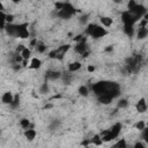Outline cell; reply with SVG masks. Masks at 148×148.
<instances>
[{"mask_svg":"<svg viewBox=\"0 0 148 148\" xmlns=\"http://www.w3.org/2000/svg\"><path fill=\"white\" fill-rule=\"evenodd\" d=\"M86 34L91 36L92 38H102L104 36L108 35V31L105 30V28H103L102 25H98V24H89L86 29Z\"/></svg>","mask_w":148,"mask_h":148,"instance_id":"3957f363","label":"cell"},{"mask_svg":"<svg viewBox=\"0 0 148 148\" xmlns=\"http://www.w3.org/2000/svg\"><path fill=\"white\" fill-rule=\"evenodd\" d=\"M75 51L79 53V54H84L87 52V44L86 42H80V43H76L75 45Z\"/></svg>","mask_w":148,"mask_h":148,"instance_id":"8fae6325","label":"cell"},{"mask_svg":"<svg viewBox=\"0 0 148 148\" xmlns=\"http://www.w3.org/2000/svg\"><path fill=\"white\" fill-rule=\"evenodd\" d=\"M36 50H37L39 53H43V52L46 50V46H45L44 44H38V45L36 46Z\"/></svg>","mask_w":148,"mask_h":148,"instance_id":"f546056e","label":"cell"},{"mask_svg":"<svg viewBox=\"0 0 148 148\" xmlns=\"http://www.w3.org/2000/svg\"><path fill=\"white\" fill-rule=\"evenodd\" d=\"M30 46H37V39H32L30 42Z\"/></svg>","mask_w":148,"mask_h":148,"instance_id":"d590c367","label":"cell"},{"mask_svg":"<svg viewBox=\"0 0 148 148\" xmlns=\"http://www.w3.org/2000/svg\"><path fill=\"white\" fill-rule=\"evenodd\" d=\"M121 20H123V22H124V25H131V27H133L134 23L138 21V18L134 17L128 10H126V12H124V13L121 14Z\"/></svg>","mask_w":148,"mask_h":148,"instance_id":"8992f818","label":"cell"},{"mask_svg":"<svg viewBox=\"0 0 148 148\" xmlns=\"http://www.w3.org/2000/svg\"><path fill=\"white\" fill-rule=\"evenodd\" d=\"M2 103L3 104H12V102L14 101V97H13V95H12V92H9V91H7V92H5L3 95H2Z\"/></svg>","mask_w":148,"mask_h":148,"instance_id":"7c38bea8","label":"cell"},{"mask_svg":"<svg viewBox=\"0 0 148 148\" xmlns=\"http://www.w3.org/2000/svg\"><path fill=\"white\" fill-rule=\"evenodd\" d=\"M30 54H31V52H30V50L27 49V47L21 52V56H22V58H23L24 60H28V59L30 58Z\"/></svg>","mask_w":148,"mask_h":148,"instance_id":"cb8c5ba5","label":"cell"},{"mask_svg":"<svg viewBox=\"0 0 148 148\" xmlns=\"http://www.w3.org/2000/svg\"><path fill=\"white\" fill-rule=\"evenodd\" d=\"M68 49H69V45H68V44L61 45V46H59L58 49L51 51V52L49 53V57H50V58H53V59H59V60H61V59L64 58L65 53L68 51Z\"/></svg>","mask_w":148,"mask_h":148,"instance_id":"5b68a950","label":"cell"},{"mask_svg":"<svg viewBox=\"0 0 148 148\" xmlns=\"http://www.w3.org/2000/svg\"><path fill=\"white\" fill-rule=\"evenodd\" d=\"M87 71H88V72H90V73H91V72H94V71H95V66L89 65V66L87 67Z\"/></svg>","mask_w":148,"mask_h":148,"instance_id":"e575fe53","label":"cell"},{"mask_svg":"<svg viewBox=\"0 0 148 148\" xmlns=\"http://www.w3.org/2000/svg\"><path fill=\"white\" fill-rule=\"evenodd\" d=\"M112 99H113V97H111L110 95H101V96H98V101L102 104H110L112 102Z\"/></svg>","mask_w":148,"mask_h":148,"instance_id":"e0dca14e","label":"cell"},{"mask_svg":"<svg viewBox=\"0 0 148 148\" xmlns=\"http://www.w3.org/2000/svg\"><path fill=\"white\" fill-rule=\"evenodd\" d=\"M18 104H20V97H18V95H16V96L14 97V101L12 102L10 106H12V108H17Z\"/></svg>","mask_w":148,"mask_h":148,"instance_id":"4316f807","label":"cell"},{"mask_svg":"<svg viewBox=\"0 0 148 148\" xmlns=\"http://www.w3.org/2000/svg\"><path fill=\"white\" fill-rule=\"evenodd\" d=\"M60 72H58V71H47L46 72V79H49V80H57V79H59L60 77Z\"/></svg>","mask_w":148,"mask_h":148,"instance_id":"4fadbf2b","label":"cell"},{"mask_svg":"<svg viewBox=\"0 0 148 148\" xmlns=\"http://www.w3.org/2000/svg\"><path fill=\"white\" fill-rule=\"evenodd\" d=\"M22 64H23V66H27V60H23Z\"/></svg>","mask_w":148,"mask_h":148,"instance_id":"ab89813d","label":"cell"},{"mask_svg":"<svg viewBox=\"0 0 148 148\" xmlns=\"http://www.w3.org/2000/svg\"><path fill=\"white\" fill-rule=\"evenodd\" d=\"M138 38L139 39H143L148 36V28L147 27H140L139 30H138V34H136Z\"/></svg>","mask_w":148,"mask_h":148,"instance_id":"9a60e30c","label":"cell"},{"mask_svg":"<svg viewBox=\"0 0 148 148\" xmlns=\"http://www.w3.org/2000/svg\"><path fill=\"white\" fill-rule=\"evenodd\" d=\"M24 136H25V139H27L28 141H32V140L36 138V131L32 130V128H28V130H25V132H24Z\"/></svg>","mask_w":148,"mask_h":148,"instance_id":"5bb4252c","label":"cell"},{"mask_svg":"<svg viewBox=\"0 0 148 148\" xmlns=\"http://www.w3.org/2000/svg\"><path fill=\"white\" fill-rule=\"evenodd\" d=\"M80 68H81V62H79V61H74V62H71V64L68 65V71H69L71 73L76 72V71H79Z\"/></svg>","mask_w":148,"mask_h":148,"instance_id":"d6986e66","label":"cell"},{"mask_svg":"<svg viewBox=\"0 0 148 148\" xmlns=\"http://www.w3.org/2000/svg\"><path fill=\"white\" fill-rule=\"evenodd\" d=\"M50 108H52V105H51V104H47V105H45V109H50Z\"/></svg>","mask_w":148,"mask_h":148,"instance_id":"f35d334b","label":"cell"},{"mask_svg":"<svg viewBox=\"0 0 148 148\" xmlns=\"http://www.w3.org/2000/svg\"><path fill=\"white\" fill-rule=\"evenodd\" d=\"M141 136H142V139L148 143V127H146V128L142 131V135H141Z\"/></svg>","mask_w":148,"mask_h":148,"instance_id":"f1b7e54d","label":"cell"},{"mask_svg":"<svg viewBox=\"0 0 148 148\" xmlns=\"http://www.w3.org/2000/svg\"><path fill=\"white\" fill-rule=\"evenodd\" d=\"M124 31H125V34L127 35V36H133V34H134V29H133V27H131V25H124Z\"/></svg>","mask_w":148,"mask_h":148,"instance_id":"603a6c76","label":"cell"},{"mask_svg":"<svg viewBox=\"0 0 148 148\" xmlns=\"http://www.w3.org/2000/svg\"><path fill=\"white\" fill-rule=\"evenodd\" d=\"M87 17H88L87 15H84V16H82V17L80 18V22H86V21H87Z\"/></svg>","mask_w":148,"mask_h":148,"instance_id":"8d00e7d4","label":"cell"},{"mask_svg":"<svg viewBox=\"0 0 148 148\" xmlns=\"http://www.w3.org/2000/svg\"><path fill=\"white\" fill-rule=\"evenodd\" d=\"M47 91H49V86H47V83H43L42 87H40V92H42V94H46Z\"/></svg>","mask_w":148,"mask_h":148,"instance_id":"4dcf8cb0","label":"cell"},{"mask_svg":"<svg viewBox=\"0 0 148 148\" xmlns=\"http://www.w3.org/2000/svg\"><path fill=\"white\" fill-rule=\"evenodd\" d=\"M105 51H108V52H109V51H112V46H109V47H106V49H105Z\"/></svg>","mask_w":148,"mask_h":148,"instance_id":"74e56055","label":"cell"},{"mask_svg":"<svg viewBox=\"0 0 148 148\" xmlns=\"http://www.w3.org/2000/svg\"><path fill=\"white\" fill-rule=\"evenodd\" d=\"M17 37L18 38H28L29 37V31H28V23H22V24H17Z\"/></svg>","mask_w":148,"mask_h":148,"instance_id":"ba28073f","label":"cell"},{"mask_svg":"<svg viewBox=\"0 0 148 148\" xmlns=\"http://www.w3.org/2000/svg\"><path fill=\"white\" fill-rule=\"evenodd\" d=\"M134 17H136L138 20H140L142 16H145L147 13H146V8L142 6V5H139V3H136V6L132 9V10H128Z\"/></svg>","mask_w":148,"mask_h":148,"instance_id":"52a82bcc","label":"cell"},{"mask_svg":"<svg viewBox=\"0 0 148 148\" xmlns=\"http://www.w3.org/2000/svg\"><path fill=\"white\" fill-rule=\"evenodd\" d=\"M90 142H91L92 145H95V146H102V143H103L104 141H103V139H102L101 134H95V135L91 138Z\"/></svg>","mask_w":148,"mask_h":148,"instance_id":"ac0fdd59","label":"cell"},{"mask_svg":"<svg viewBox=\"0 0 148 148\" xmlns=\"http://www.w3.org/2000/svg\"><path fill=\"white\" fill-rule=\"evenodd\" d=\"M40 66H42V61L38 58H32L30 61V65H29V67L31 69H38Z\"/></svg>","mask_w":148,"mask_h":148,"instance_id":"2e32d148","label":"cell"},{"mask_svg":"<svg viewBox=\"0 0 148 148\" xmlns=\"http://www.w3.org/2000/svg\"><path fill=\"white\" fill-rule=\"evenodd\" d=\"M147 109H148V103H147Z\"/></svg>","mask_w":148,"mask_h":148,"instance_id":"60d3db41","label":"cell"},{"mask_svg":"<svg viewBox=\"0 0 148 148\" xmlns=\"http://www.w3.org/2000/svg\"><path fill=\"white\" fill-rule=\"evenodd\" d=\"M5 29L7 31V34L9 36H13V37H17V34H18V30H17V24H6L5 25Z\"/></svg>","mask_w":148,"mask_h":148,"instance_id":"9c48e42d","label":"cell"},{"mask_svg":"<svg viewBox=\"0 0 148 148\" xmlns=\"http://www.w3.org/2000/svg\"><path fill=\"white\" fill-rule=\"evenodd\" d=\"M135 127H136V130H139V131H143L145 128H146V125H145V123L142 121V120H139L136 124H135Z\"/></svg>","mask_w":148,"mask_h":148,"instance_id":"484cf974","label":"cell"},{"mask_svg":"<svg viewBox=\"0 0 148 148\" xmlns=\"http://www.w3.org/2000/svg\"><path fill=\"white\" fill-rule=\"evenodd\" d=\"M135 108H136V111H138L139 113L146 112V111H147V102H146V99H145V98H140V99L138 101Z\"/></svg>","mask_w":148,"mask_h":148,"instance_id":"30bf717a","label":"cell"},{"mask_svg":"<svg viewBox=\"0 0 148 148\" xmlns=\"http://www.w3.org/2000/svg\"><path fill=\"white\" fill-rule=\"evenodd\" d=\"M111 148H127V143L125 139H119Z\"/></svg>","mask_w":148,"mask_h":148,"instance_id":"44dd1931","label":"cell"},{"mask_svg":"<svg viewBox=\"0 0 148 148\" xmlns=\"http://www.w3.org/2000/svg\"><path fill=\"white\" fill-rule=\"evenodd\" d=\"M14 20V16L12 14H7V17H6V24H10Z\"/></svg>","mask_w":148,"mask_h":148,"instance_id":"1f68e13d","label":"cell"},{"mask_svg":"<svg viewBox=\"0 0 148 148\" xmlns=\"http://www.w3.org/2000/svg\"><path fill=\"white\" fill-rule=\"evenodd\" d=\"M79 94L82 96H88V88L86 86H81L79 88Z\"/></svg>","mask_w":148,"mask_h":148,"instance_id":"d4e9b609","label":"cell"},{"mask_svg":"<svg viewBox=\"0 0 148 148\" xmlns=\"http://www.w3.org/2000/svg\"><path fill=\"white\" fill-rule=\"evenodd\" d=\"M75 13V9H74V7L71 5V3H62V7H61V9L60 10H58V16L60 17V18H64V20H68L73 14Z\"/></svg>","mask_w":148,"mask_h":148,"instance_id":"277c9868","label":"cell"},{"mask_svg":"<svg viewBox=\"0 0 148 148\" xmlns=\"http://www.w3.org/2000/svg\"><path fill=\"white\" fill-rule=\"evenodd\" d=\"M99 21H101L102 25H104V27H110L112 24V18L109 16H102L99 18Z\"/></svg>","mask_w":148,"mask_h":148,"instance_id":"ffe728a7","label":"cell"},{"mask_svg":"<svg viewBox=\"0 0 148 148\" xmlns=\"http://www.w3.org/2000/svg\"><path fill=\"white\" fill-rule=\"evenodd\" d=\"M84 148H89V147H87V146H86V147H84Z\"/></svg>","mask_w":148,"mask_h":148,"instance_id":"b9f144b4","label":"cell"},{"mask_svg":"<svg viewBox=\"0 0 148 148\" xmlns=\"http://www.w3.org/2000/svg\"><path fill=\"white\" fill-rule=\"evenodd\" d=\"M92 90L97 96L101 95H110L111 97H116L119 95V86L114 82L101 81L92 86Z\"/></svg>","mask_w":148,"mask_h":148,"instance_id":"6da1fadb","label":"cell"},{"mask_svg":"<svg viewBox=\"0 0 148 148\" xmlns=\"http://www.w3.org/2000/svg\"><path fill=\"white\" fill-rule=\"evenodd\" d=\"M120 130H121V124H120V123H117V124H114L111 128H109V130L102 132V133H101V136H102V139H103L104 142L112 141V140H114L116 138H118V135H119V133H120Z\"/></svg>","mask_w":148,"mask_h":148,"instance_id":"7a4b0ae2","label":"cell"},{"mask_svg":"<svg viewBox=\"0 0 148 148\" xmlns=\"http://www.w3.org/2000/svg\"><path fill=\"white\" fill-rule=\"evenodd\" d=\"M20 125H21L22 128L28 130L29 126H30V121H29V119H27V118H22V119L20 120Z\"/></svg>","mask_w":148,"mask_h":148,"instance_id":"7402d4cb","label":"cell"},{"mask_svg":"<svg viewBox=\"0 0 148 148\" xmlns=\"http://www.w3.org/2000/svg\"><path fill=\"white\" fill-rule=\"evenodd\" d=\"M133 148H145V146H143V143H142V142H140V141H139V142H136V143L133 146Z\"/></svg>","mask_w":148,"mask_h":148,"instance_id":"d6a6232c","label":"cell"},{"mask_svg":"<svg viewBox=\"0 0 148 148\" xmlns=\"http://www.w3.org/2000/svg\"><path fill=\"white\" fill-rule=\"evenodd\" d=\"M127 104H128L127 99H124V98H123V99H120V101L118 102V108H120V109H121V108H126Z\"/></svg>","mask_w":148,"mask_h":148,"instance_id":"83f0119b","label":"cell"},{"mask_svg":"<svg viewBox=\"0 0 148 148\" xmlns=\"http://www.w3.org/2000/svg\"><path fill=\"white\" fill-rule=\"evenodd\" d=\"M24 49H25V47H24V45L18 44V45H17V47H16V51H17V52H22Z\"/></svg>","mask_w":148,"mask_h":148,"instance_id":"836d02e7","label":"cell"}]
</instances>
